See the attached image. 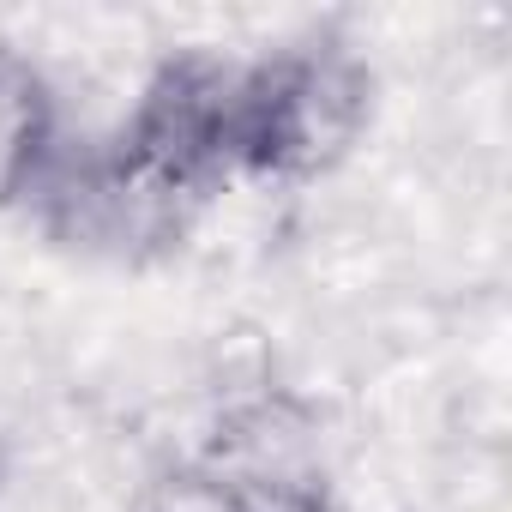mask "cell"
Segmentation results:
<instances>
[{"mask_svg":"<svg viewBox=\"0 0 512 512\" xmlns=\"http://www.w3.org/2000/svg\"><path fill=\"white\" fill-rule=\"evenodd\" d=\"M127 512H229V506L175 458L169 470H157L151 482H139V494L127 500Z\"/></svg>","mask_w":512,"mask_h":512,"instance_id":"5","label":"cell"},{"mask_svg":"<svg viewBox=\"0 0 512 512\" xmlns=\"http://www.w3.org/2000/svg\"><path fill=\"white\" fill-rule=\"evenodd\" d=\"M181 464L229 512H338L326 422L290 386H247L223 398Z\"/></svg>","mask_w":512,"mask_h":512,"instance_id":"3","label":"cell"},{"mask_svg":"<svg viewBox=\"0 0 512 512\" xmlns=\"http://www.w3.org/2000/svg\"><path fill=\"white\" fill-rule=\"evenodd\" d=\"M211 193L217 181L205 169L121 121L103 139H61L25 211L67 253L109 266H157L193 235Z\"/></svg>","mask_w":512,"mask_h":512,"instance_id":"1","label":"cell"},{"mask_svg":"<svg viewBox=\"0 0 512 512\" xmlns=\"http://www.w3.org/2000/svg\"><path fill=\"white\" fill-rule=\"evenodd\" d=\"M61 103L49 73L0 37V211H25L61 151Z\"/></svg>","mask_w":512,"mask_h":512,"instance_id":"4","label":"cell"},{"mask_svg":"<svg viewBox=\"0 0 512 512\" xmlns=\"http://www.w3.org/2000/svg\"><path fill=\"white\" fill-rule=\"evenodd\" d=\"M374 121V73L338 37H308L247 61L235 85V175L320 181Z\"/></svg>","mask_w":512,"mask_h":512,"instance_id":"2","label":"cell"},{"mask_svg":"<svg viewBox=\"0 0 512 512\" xmlns=\"http://www.w3.org/2000/svg\"><path fill=\"white\" fill-rule=\"evenodd\" d=\"M0 488H7V446H0Z\"/></svg>","mask_w":512,"mask_h":512,"instance_id":"6","label":"cell"}]
</instances>
